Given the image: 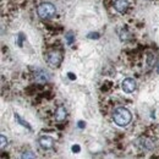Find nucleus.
<instances>
[{
  "label": "nucleus",
  "instance_id": "f257e3e1",
  "mask_svg": "<svg viewBox=\"0 0 159 159\" xmlns=\"http://www.w3.org/2000/svg\"><path fill=\"white\" fill-rule=\"evenodd\" d=\"M113 119L115 121V124L118 126H127L131 120H132V115H131V111L127 109V108H124V107H119L114 110L113 113Z\"/></svg>",
  "mask_w": 159,
  "mask_h": 159
},
{
  "label": "nucleus",
  "instance_id": "f03ea898",
  "mask_svg": "<svg viewBox=\"0 0 159 159\" xmlns=\"http://www.w3.org/2000/svg\"><path fill=\"white\" fill-rule=\"evenodd\" d=\"M37 14H38V16L42 17V19H52V17L55 16L57 9H55L54 4L49 2V1H45V2H42V4L38 5Z\"/></svg>",
  "mask_w": 159,
  "mask_h": 159
},
{
  "label": "nucleus",
  "instance_id": "7ed1b4c3",
  "mask_svg": "<svg viewBox=\"0 0 159 159\" xmlns=\"http://www.w3.org/2000/svg\"><path fill=\"white\" fill-rule=\"evenodd\" d=\"M47 62L52 66V67H59L62 62V54L58 50H53L49 52L47 54Z\"/></svg>",
  "mask_w": 159,
  "mask_h": 159
},
{
  "label": "nucleus",
  "instance_id": "20e7f679",
  "mask_svg": "<svg viewBox=\"0 0 159 159\" xmlns=\"http://www.w3.org/2000/svg\"><path fill=\"white\" fill-rule=\"evenodd\" d=\"M136 87H137L136 81L134 79H131V77H127V79H125L121 82V88H122V91L125 93H132L136 89Z\"/></svg>",
  "mask_w": 159,
  "mask_h": 159
},
{
  "label": "nucleus",
  "instance_id": "39448f33",
  "mask_svg": "<svg viewBox=\"0 0 159 159\" xmlns=\"http://www.w3.org/2000/svg\"><path fill=\"white\" fill-rule=\"evenodd\" d=\"M38 143H39V147L42 149L48 151V149H52L54 147L55 141L50 136H40L39 139H38Z\"/></svg>",
  "mask_w": 159,
  "mask_h": 159
},
{
  "label": "nucleus",
  "instance_id": "423d86ee",
  "mask_svg": "<svg viewBox=\"0 0 159 159\" xmlns=\"http://www.w3.org/2000/svg\"><path fill=\"white\" fill-rule=\"evenodd\" d=\"M129 1L127 0H115L114 1V9L119 12V14H125L129 9Z\"/></svg>",
  "mask_w": 159,
  "mask_h": 159
},
{
  "label": "nucleus",
  "instance_id": "0eeeda50",
  "mask_svg": "<svg viewBox=\"0 0 159 159\" xmlns=\"http://www.w3.org/2000/svg\"><path fill=\"white\" fill-rule=\"evenodd\" d=\"M34 80L39 83H45L49 81V74L45 71V70H42L38 69L36 72H34Z\"/></svg>",
  "mask_w": 159,
  "mask_h": 159
},
{
  "label": "nucleus",
  "instance_id": "6e6552de",
  "mask_svg": "<svg viewBox=\"0 0 159 159\" xmlns=\"http://www.w3.org/2000/svg\"><path fill=\"white\" fill-rule=\"evenodd\" d=\"M66 116H67V110H66L62 105L58 107V108H57V110H55V114H54L55 120H57L58 122H62L64 120L66 119Z\"/></svg>",
  "mask_w": 159,
  "mask_h": 159
},
{
  "label": "nucleus",
  "instance_id": "1a4fd4ad",
  "mask_svg": "<svg viewBox=\"0 0 159 159\" xmlns=\"http://www.w3.org/2000/svg\"><path fill=\"white\" fill-rule=\"evenodd\" d=\"M14 116H15V120H16V121H17L20 125H22V126H23V127H26V129H28L30 131L32 130V127L28 125V122H27V121H25V120H22V118H21L17 113H15V114H14Z\"/></svg>",
  "mask_w": 159,
  "mask_h": 159
},
{
  "label": "nucleus",
  "instance_id": "9d476101",
  "mask_svg": "<svg viewBox=\"0 0 159 159\" xmlns=\"http://www.w3.org/2000/svg\"><path fill=\"white\" fill-rule=\"evenodd\" d=\"M65 39H66V43L69 44V45H71L74 42H75V34H74V32H67L66 33V36H65Z\"/></svg>",
  "mask_w": 159,
  "mask_h": 159
},
{
  "label": "nucleus",
  "instance_id": "9b49d317",
  "mask_svg": "<svg viewBox=\"0 0 159 159\" xmlns=\"http://www.w3.org/2000/svg\"><path fill=\"white\" fill-rule=\"evenodd\" d=\"M120 39L121 40H127V39H130V33L125 30V31H121L120 32Z\"/></svg>",
  "mask_w": 159,
  "mask_h": 159
},
{
  "label": "nucleus",
  "instance_id": "f8f14e48",
  "mask_svg": "<svg viewBox=\"0 0 159 159\" xmlns=\"http://www.w3.org/2000/svg\"><path fill=\"white\" fill-rule=\"evenodd\" d=\"M0 141H1L0 147H1V149H4L5 146L7 144V139H6V136H5V135H1V136H0Z\"/></svg>",
  "mask_w": 159,
  "mask_h": 159
},
{
  "label": "nucleus",
  "instance_id": "ddd939ff",
  "mask_svg": "<svg viewBox=\"0 0 159 159\" xmlns=\"http://www.w3.org/2000/svg\"><path fill=\"white\" fill-rule=\"evenodd\" d=\"M23 39H25V36H23L22 33H20V34H19V40H17V44H19L20 47H22V40Z\"/></svg>",
  "mask_w": 159,
  "mask_h": 159
},
{
  "label": "nucleus",
  "instance_id": "4468645a",
  "mask_svg": "<svg viewBox=\"0 0 159 159\" xmlns=\"http://www.w3.org/2000/svg\"><path fill=\"white\" fill-rule=\"evenodd\" d=\"M88 38H96L97 39V38H99V34L98 33H89L88 34Z\"/></svg>",
  "mask_w": 159,
  "mask_h": 159
},
{
  "label": "nucleus",
  "instance_id": "2eb2a0df",
  "mask_svg": "<svg viewBox=\"0 0 159 159\" xmlns=\"http://www.w3.org/2000/svg\"><path fill=\"white\" fill-rule=\"evenodd\" d=\"M72 151H74V152H76V153H79L80 151H81V148H80V146L76 144V146H72Z\"/></svg>",
  "mask_w": 159,
  "mask_h": 159
},
{
  "label": "nucleus",
  "instance_id": "dca6fc26",
  "mask_svg": "<svg viewBox=\"0 0 159 159\" xmlns=\"http://www.w3.org/2000/svg\"><path fill=\"white\" fill-rule=\"evenodd\" d=\"M83 126H84V122H83V121H80V122H79V127H83Z\"/></svg>",
  "mask_w": 159,
  "mask_h": 159
}]
</instances>
